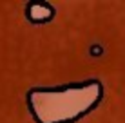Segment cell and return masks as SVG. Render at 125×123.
<instances>
[{
  "label": "cell",
  "instance_id": "2",
  "mask_svg": "<svg viewBox=\"0 0 125 123\" xmlns=\"http://www.w3.org/2000/svg\"><path fill=\"white\" fill-rule=\"evenodd\" d=\"M56 9L49 2H40V0H31L25 4V18L31 24H47L54 18Z\"/></svg>",
  "mask_w": 125,
  "mask_h": 123
},
{
  "label": "cell",
  "instance_id": "1",
  "mask_svg": "<svg viewBox=\"0 0 125 123\" xmlns=\"http://www.w3.org/2000/svg\"><path fill=\"white\" fill-rule=\"evenodd\" d=\"M102 98L103 85L100 80H85L51 89L34 87L25 96L29 112L36 123H76L94 111Z\"/></svg>",
  "mask_w": 125,
  "mask_h": 123
}]
</instances>
